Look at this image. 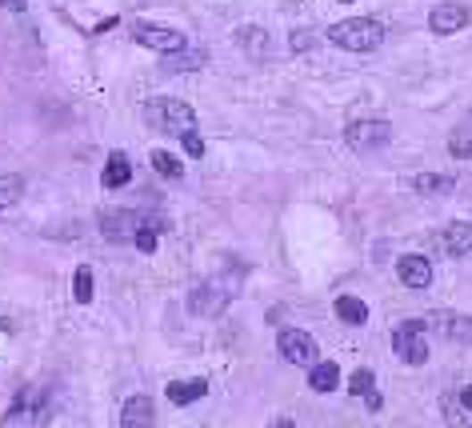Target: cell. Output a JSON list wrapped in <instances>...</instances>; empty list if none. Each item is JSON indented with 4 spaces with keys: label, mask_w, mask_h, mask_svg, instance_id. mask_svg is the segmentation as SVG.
Wrapping results in <instances>:
<instances>
[{
    "label": "cell",
    "mask_w": 472,
    "mask_h": 428,
    "mask_svg": "<svg viewBox=\"0 0 472 428\" xmlns=\"http://www.w3.org/2000/svg\"><path fill=\"white\" fill-rule=\"evenodd\" d=\"M396 276H401L404 288H428L433 284V260L420 257V252H404L396 260Z\"/></svg>",
    "instance_id": "30bf717a"
},
{
    "label": "cell",
    "mask_w": 472,
    "mask_h": 428,
    "mask_svg": "<svg viewBox=\"0 0 472 428\" xmlns=\"http://www.w3.org/2000/svg\"><path fill=\"white\" fill-rule=\"evenodd\" d=\"M328 40L344 53H372L385 45V24L377 16H349V21H336L328 29Z\"/></svg>",
    "instance_id": "6da1fadb"
},
{
    "label": "cell",
    "mask_w": 472,
    "mask_h": 428,
    "mask_svg": "<svg viewBox=\"0 0 472 428\" xmlns=\"http://www.w3.org/2000/svg\"><path fill=\"white\" fill-rule=\"evenodd\" d=\"M45 421H48V392L45 389H24L21 397L12 400V408L0 416L4 428H32Z\"/></svg>",
    "instance_id": "5b68a950"
},
{
    "label": "cell",
    "mask_w": 472,
    "mask_h": 428,
    "mask_svg": "<svg viewBox=\"0 0 472 428\" xmlns=\"http://www.w3.org/2000/svg\"><path fill=\"white\" fill-rule=\"evenodd\" d=\"M204 392H209V381H201V376H196V381H172L169 389H164V397H169L172 405L185 408V405H196Z\"/></svg>",
    "instance_id": "e0dca14e"
},
{
    "label": "cell",
    "mask_w": 472,
    "mask_h": 428,
    "mask_svg": "<svg viewBox=\"0 0 472 428\" xmlns=\"http://www.w3.org/2000/svg\"><path fill=\"white\" fill-rule=\"evenodd\" d=\"M104 188H124L132 180V160H128V152H109V164H104Z\"/></svg>",
    "instance_id": "d6986e66"
},
{
    "label": "cell",
    "mask_w": 472,
    "mask_h": 428,
    "mask_svg": "<svg viewBox=\"0 0 472 428\" xmlns=\"http://www.w3.org/2000/svg\"><path fill=\"white\" fill-rule=\"evenodd\" d=\"M341 4H349V0H341Z\"/></svg>",
    "instance_id": "d6a6232c"
},
{
    "label": "cell",
    "mask_w": 472,
    "mask_h": 428,
    "mask_svg": "<svg viewBox=\"0 0 472 428\" xmlns=\"http://www.w3.org/2000/svg\"><path fill=\"white\" fill-rule=\"evenodd\" d=\"M293 40H296V45H293L296 53H309V48H312V45H309V40H312V32H296Z\"/></svg>",
    "instance_id": "83f0119b"
},
{
    "label": "cell",
    "mask_w": 472,
    "mask_h": 428,
    "mask_svg": "<svg viewBox=\"0 0 472 428\" xmlns=\"http://www.w3.org/2000/svg\"><path fill=\"white\" fill-rule=\"evenodd\" d=\"M24 4H29V0H0V8H8V12H21Z\"/></svg>",
    "instance_id": "1f68e13d"
},
{
    "label": "cell",
    "mask_w": 472,
    "mask_h": 428,
    "mask_svg": "<svg viewBox=\"0 0 472 428\" xmlns=\"http://www.w3.org/2000/svg\"><path fill=\"white\" fill-rule=\"evenodd\" d=\"M21 196H24V180L16 172H0V212L21 204Z\"/></svg>",
    "instance_id": "44dd1931"
},
{
    "label": "cell",
    "mask_w": 472,
    "mask_h": 428,
    "mask_svg": "<svg viewBox=\"0 0 472 428\" xmlns=\"http://www.w3.org/2000/svg\"><path fill=\"white\" fill-rule=\"evenodd\" d=\"M153 397H145V392H137V397H128V405L120 408V424L124 428H153Z\"/></svg>",
    "instance_id": "4fadbf2b"
},
{
    "label": "cell",
    "mask_w": 472,
    "mask_h": 428,
    "mask_svg": "<svg viewBox=\"0 0 472 428\" xmlns=\"http://www.w3.org/2000/svg\"><path fill=\"white\" fill-rule=\"evenodd\" d=\"M233 296H236V281H225V273L209 276V281H201L188 292V312H196V317H220L233 304Z\"/></svg>",
    "instance_id": "3957f363"
},
{
    "label": "cell",
    "mask_w": 472,
    "mask_h": 428,
    "mask_svg": "<svg viewBox=\"0 0 472 428\" xmlns=\"http://www.w3.org/2000/svg\"><path fill=\"white\" fill-rule=\"evenodd\" d=\"M277 352L288 360V365H301V368H309V365H317V360H320L317 341H312L304 328H280V333H277Z\"/></svg>",
    "instance_id": "52a82bcc"
},
{
    "label": "cell",
    "mask_w": 472,
    "mask_h": 428,
    "mask_svg": "<svg viewBox=\"0 0 472 428\" xmlns=\"http://www.w3.org/2000/svg\"><path fill=\"white\" fill-rule=\"evenodd\" d=\"M364 405H368L372 413H377V408H380V392H377V389H368V392H364Z\"/></svg>",
    "instance_id": "f546056e"
},
{
    "label": "cell",
    "mask_w": 472,
    "mask_h": 428,
    "mask_svg": "<svg viewBox=\"0 0 472 428\" xmlns=\"http://www.w3.org/2000/svg\"><path fill=\"white\" fill-rule=\"evenodd\" d=\"M309 389L312 392H336L341 389V365H336V360L309 365Z\"/></svg>",
    "instance_id": "2e32d148"
},
{
    "label": "cell",
    "mask_w": 472,
    "mask_h": 428,
    "mask_svg": "<svg viewBox=\"0 0 472 428\" xmlns=\"http://www.w3.org/2000/svg\"><path fill=\"white\" fill-rule=\"evenodd\" d=\"M412 188L428 193V196H449L452 188H457V180H452L449 172H420V177H412Z\"/></svg>",
    "instance_id": "ffe728a7"
},
{
    "label": "cell",
    "mask_w": 472,
    "mask_h": 428,
    "mask_svg": "<svg viewBox=\"0 0 472 428\" xmlns=\"http://www.w3.org/2000/svg\"><path fill=\"white\" fill-rule=\"evenodd\" d=\"M393 352L404 360V365H412V368L428 365L425 325H420V320H401V325L393 328Z\"/></svg>",
    "instance_id": "8992f818"
},
{
    "label": "cell",
    "mask_w": 472,
    "mask_h": 428,
    "mask_svg": "<svg viewBox=\"0 0 472 428\" xmlns=\"http://www.w3.org/2000/svg\"><path fill=\"white\" fill-rule=\"evenodd\" d=\"M441 249L449 257H468L472 252V220H449L441 233Z\"/></svg>",
    "instance_id": "8fae6325"
},
{
    "label": "cell",
    "mask_w": 472,
    "mask_h": 428,
    "mask_svg": "<svg viewBox=\"0 0 472 428\" xmlns=\"http://www.w3.org/2000/svg\"><path fill=\"white\" fill-rule=\"evenodd\" d=\"M472 21V8L460 4V0H444V4H436L433 12H428V29L436 32V37H452V32L468 29Z\"/></svg>",
    "instance_id": "9c48e42d"
},
{
    "label": "cell",
    "mask_w": 472,
    "mask_h": 428,
    "mask_svg": "<svg viewBox=\"0 0 472 428\" xmlns=\"http://www.w3.org/2000/svg\"><path fill=\"white\" fill-rule=\"evenodd\" d=\"M132 40H137L140 48H148V53H180V48L188 45V37L180 29H169V24H153V21H132L128 24Z\"/></svg>",
    "instance_id": "277c9868"
},
{
    "label": "cell",
    "mask_w": 472,
    "mask_h": 428,
    "mask_svg": "<svg viewBox=\"0 0 472 428\" xmlns=\"http://www.w3.org/2000/svg\"><path fill=\"white\" fill-rule=\"evenodd\" d=\"M368 389H377V376L368 373V368H360V373H352V381H349V392L352 397H364Z\"/></svg>",
    "instance_id": "4316f807"
},
{
    "label": "cell",
    "mask_w": 472,
    "mask_h": 428,
    "mask_svg": "<svg viewBox=\"0 0 472 428\" xmlns=\"http://www.w3.org/2000/svg\"><path fill=\"white\" fill-rule=\"evenodd\" d=\"M457 400H460V408H465V413L472 416V384H465V389H460V397H457Z\"/></svg>",
    "instance_id": "f1b7e54d"
},
{
    "label": "cell",
    "mask_w": 472,
    "mask_h": 428,
    "mask_svg": "<svg viewBox=\"0 0 472 428\" xmlns=\"http://www.w3.org/2000/svg\"><path fill=\"white\" fill-rule=\"evenodd\" d=\"M236 45L244 56H253V61H264L269 56V45L272 37L264 29H256V24H244V29H236Z\"/></svg>",
    "instance_id": "5bb4252c"
},
{
    "label": "cell",
    "mask_w": 472,
    "mask_h": 428,
    "mask_svg": "<svg viewBox=\"0 0 472 428\" xmlns=\"http://www.w3.org/2000/svg\"><path fill=\"white\" fill-rule=\"evenodd\" d=\"M452 152H457V156H472V144L460 136V141H452Z\"/></svg>",
    "instance_id": "4dcf8cb0"
},
{
    "label": "cell",
    "mask_w": 472,
    "mask_h": 428,
    "mask_svg": "<svg viewBox=\"0 0 472 428\" xmlns=\"http://www.w3.org/2000/svg\"><path fill=\"white\" fill-rule=\"evenodd\" d=\"M333 312H336V320H344V325H356V328L368 325V304H364L360 296H349V292L336 296V300H333Z\"/></svg>",
    "instance_id": "ac0fdd59"
},
{
    "label": "cell",
    "mask_w": 472,
    "mask_h": 428,
    "mask_svg": "<svg viewBox=\"0 0 472 428\" xmlns=\"http://www.w3.org/2000/svg\"><path fill=\"white\" fill-rule=\"evenodd\" d=\"M344 141L352 148H360V152H377V148H385L393 141V125L388 120H352L344 128Z\"/></svg>",
    "instance_id": "ba28073f"
},
{
    "label": "cell",
    "mask_w": 472,
    "mask_h": 428,
    "mask_svg": "<svg viewBox=\"0 0 472 428\" xmlns=\"http://www.w3.org/2000/svg\"><path fill=\"white\" fill-rule=\"evenodd\" d=\"M148 160H153V169L161 172V177H169V180H180L185 177V169H180V160L172 152H164V148H156L153 156H148Z\"/></svg>",
    "instance_id": "7402d4cb"
},
{
    "label": "cell",
    "mask_w": 472,
    "mask_h": 428,
    "mask_svg": "<svg viewBox=\"0 0 472 428\" xmlns=\"http://www.w3.org/2000/svg\"><path fill=\"white\" fill-rule=\"evenodd\" d=\"M104 233H109L112 241H128V233H132V212H120V217H104Z\"/></svg>",
    "instance_id": "cb8c5ba5"
},
{
    "label": "cell",
    "mask_w": 472,
    "mask_h": 428,
    "mask_svg": "<svg viewBox=\"0 0 472 428\" xmlns=\"http://www.w3.org/2000/svg\"><path fill=\"white\" fill-rule=\"evenodd\" d=\"M72 296H77V304L93 300V268H88V265H80L77 276H72Z\"/></svg>",
    "instance_id": "603a6c76"
},
{
    "label": "cell",
    "mask_w": 472,
    "mask_h": 428,
    "mask_svg": "<svg viewBox=\"0 0 472 428\" xmlns=\"http://www.w3.org/2000/svg\"><path fill=\"white\" fill-rule=\"evenodd\" d=\"M180 148H185L193 160H201V156H204V136L196 133V128H188V133H180Z\"/></svg>",
    "instance_id": "484cf974"
},
{
    "label": "cell",
    "mask_w": 472,
    "mask_h": 428,
    "mask_svg": "<svg viewBox=\"0 0 472 428\" xmlns=\"http://www.w3.org/2000/svg\"><path fill=\"white\" fill-rule=\"evenodd\" d=\"M433 325L441 328L449 341L457 344H472V317H460V312H436Z\"/></svg>",
    "instance_id": "9a60e30c"
},
{
    "label": "cell",
    "mask_w": 472,
    "mask_h": 428,
    "mask_svg": "<svg viewBox=\"0 0 472 428\" xmlns=\"http://www.w3.org/2000/svg\"><path fill=\"white\" fill-rule=\"evenodd\" d=\"M145 117H148V125H156L161 133H172V136L196 128L193 104H185L180 96H153V101H145Z\"/></svg>",
    "instance_id": "7a4b0ae2"
},
{
    "label": "cell",
    "mask_w": 472,
    "mask_h": 428,
    "mask_svg": "<svg viewBox=\"0 0 472 428\" xmlns=\"http://www.w3.org/2000/svg\"><path fill=\"white\" fill-rule=\"evenodd\" d=\"M132 244H137L145 257H153L156 244H161V233H153V228H137V233H132Z\"/></svg>",
    "instance_id": "d4e9b609"
},
{
    "label": "cell",
    "mask_w": 472,
    "mask_h": 428,
    "mask_svg": "<svg viewBox=\"0 0 472 428\" xmlns=\"http://www.w3.org/2000/svg\"><path fill=\"white\" fill-rule=\"evenodd\" d=\"M204 64H209V53H204V48L185 45L180 53H164L161 69L164 72H196V69H204Z\"/></svg>",
    "instance_id": "7c38bea8"
}]
</instances>
